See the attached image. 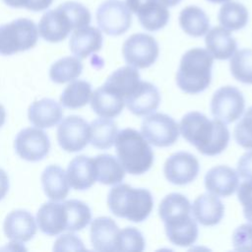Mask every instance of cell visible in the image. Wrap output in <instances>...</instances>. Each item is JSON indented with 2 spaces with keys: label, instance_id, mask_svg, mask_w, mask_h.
<instances>
[{
  "label": "cell",
  "instance_id": "1",
  "mask_svg": "<svg viewBox=\"0 0 252 252\" xmlns=\"http://www.w3.org/2000/svg\"><path fill=\"white\" fill-rule=\"evenodd\" d=\"M182 137L201 154L209 157L222 153L229 142V131L219 119L210 120L199 111L185 114L179 124Z\"/></svg>",
  "mask_w": 252,
  "mask_h": 252
},
{
  "label": "cell",
  "instance_id": "2",
  "mask_svg": "<svg viewBox=\"0 0 252 252\" xmlns=\"http://www.w3.org/2000/svg\"><path fill=\"white\" fill-rule=\"evenodd\" d=\"M191 214V204L182 194L170 193L161 200L158 215L172 244L186 247L197 240L198 225Z\"/></svg>",
  "mask_w": 252,
  "mask_h": 252
},
{
  "label": "cell",
  "instance_id": "3",
  "mask_svg": "<svg viewBox=\"0 0 252 252\" xmlns=\"http://www.w3.org/2000/svg\"><path fill=\"white\" fill-rule=\"evenodd\" d=\"M214 57L204 48L195 47L186 51L176 73V84L187 94L204 92L211 84Z\"/></svg>",
  "mask_w": 252,
  "mask_h": 252
},
{
  "label": "cell",
  "instance_id": "4",
  "mask_svg": "<svg viewBox=\"0 0 252 252\" xmlns=\"http://www.w3.org/2000/svg\"><path fill=\"white\" fill-rule=\"evenodd\" d=\"M107 205L114 216L133 222H141L150 216L154 207V199L147 189L118 184L110 189Z\"/></svg>",
  "mask_w": 252,
  "mask_h": 252
},
{
  "label": "cell",
  "instance_id": "5",
  "mask_svg": "<svg viewBox=\"0 0 252 252\" xmlns=\"http://www.w3.org/2000/svg\"><path fill=\"white\" fill-rule=\"evenodd\" d=\"M115 150L123 168L132 175L147 172L154 162V152L149 142L135 129L125 128L117 133Z\"/></svg>",
  "mask_w": 252,
  "mask_h": 252
},
{
  "label": "cell",
  "instance_id": "6",
  "mask_svg": "<svg viewBox=\"0 0 252 252\" xmlns=\"http://www.w3.org/2000/svg\"><path fill=\"white\" fill-rule=\"evenodd\" d=\"M38 39V29L33 21L16 19L0 26V54L12 55L32 48Z\"/></svg>",
  "mask_w": 252,
  "mask_h": 252
},
{
  "label": "cell",
  "instance_id": "7",
  "mask_svg": "<svg viewBox=\"0 0 252 252\" xmlns=\"http://www.w3.org/2000/svg\"><path fill=\"white\" fill-rule=\"evenodd\" d=\"M79 24L68 2L60 4L56 9L45 12L38 23V34L46 41L59 42L78 29Z\"/></svg>",
  "mask_w": 252,
  "mask_h": 252
},
{
  "label": "cell",
  "instance_id": "8",
  "mask_svg": "<svg viewBox=\"0 0 252 252\" xmlns=\"http://www.w3.org/2000/svg\"><path fill=\"white\" fill-rule=\"evenodd\" d=\"M159 47L157 40L147 33H134L123 43L122 54L126 63L137 69L152 66L158 57Z\"/></svg>",
  "mask_w": 252,
  "mask_h": 252
},
{
  "label": "cell",
  "instance_id": "9",
  "mask_svg": "<svg viewBox=\"0 0 252 252\" xmlns=\"http://www.w3.org/2000/svg\"><path fill=\"white\" fill-rule=\"evenodd\" d=\"M99 29L108 35H120L126 32L132 24V12L121 0L102 2L95 13Z\"/></svg>",
  "mask_w": 252,
  "mask_h": 252
},
{
  "label": "cell",
  "instance_id": "10",
  "mask_svg": "<svg viewBox=\"0 0 252 252\" xmlns=\"http://www.w3.org/2000/svg\"><path fill=\"white\" fill-rule=\"evenodd\" d=\"M141 134L152 145L165 148L173 145L179 137V125L164 113H152L144 118Z\"/></svg>",
  "mask_w": 252,
  "mask_h": 252
},
{
  "label": "cell",
  "instance_id": "11",
  "mask_svg": "<svg viewBox=\"0 0 252 252\" xmlns=\"http://www.w3.org/2000/svg\"><path fill=\"white\" fill-rule=\"evenodd\" d=\"M245 99L235 87L224 86L218 89L211 100V111L216 119L229 124L240 118L244 111Z\"/></svg>",
  "mask_w": 252,
  "mask_h": 252
},
{
  "label": "cell",
  "instance_id": "12",
  "mask_svg": "<svg viewBox=\"0 0 252 252\" xmlns=\"http://www.w3.org/2000/svg\"><path fill=\"white\" fill-rule=\"evenodd\" d=\"M57 141L66 152L82 151L90 142L89 123L77 115L67 116L57 128Z\"/></svg>",
  "mask_w": 252,
  "mask_h": 252
},
{
  "label": "cell",
  "instance_id": "13",
  "mask_svg": "<svg viewBox=\"0 0 252 252\" xmlns=\"http://www.w3.org/2000/svg\"><path fill=\"white\" fill-rule=\"evenodd\" d=\"M14 146L16 153L23 159L38 161L48 154L50 142L47 134L40 128L29 127L17 134Z\"/></svg>",
  "mask_w": 252,
  "mask_h": 252
},
{
  "label": "cell",
  "instance_id": "14",
  "mask_svg": "<svg viewBox=\"0 0 252 252\" xmlns=\"http://www.w3.org/2000/svg\"><path fill=\"white\" fill-rule=\"evenodd\" d=\"M125 3L145 30L157 32L167 25L169 12L159 0H125Z\"/></svg>",
  "mask_w": 252,
  "mask_h": 252
},
{
  "label": "cell",
  "instance_id": "15",
  "mask_svg": "<svg viewBox=\"0 0 252 252\" xmlns=\"http://www.w3.org/2000/svg\"><path fill=\"white\" fill-rule=\"evenodd\" d=\"M199 168V161L196 157L186 152H177L166 159L163 173L170 183L185 185L195 180Z\"/></svg>",
  "mask_w": 252,
  "mask_h": 252
},
{
  "label": "cell",
  "instance_id": "16",
  "mask_svg": "<svg viewBox=\"0 0 252 252\" xmlns=\"http://www.w3.org/2000/svg\"><path fill=\"white\" fill-rule=\"evenodd\" d=\"M160 94L156 86L150 82L140 81L135 90L125 98L127 108L137 116L153 113L158 107Z\"/></svg>",
  "mask_w": 252,
  "mask_h": 252
},
{
  "label": "cell",
  "instance_id": "17",
  "mask_svg": "<svg viewBox=\"0 0 252 252\" xmlns=\"http://www.w3.org/2000/svg\"><path fill=\"white\" fill-rule=\"evenodd\" d=\"M238 173L227 165L212 167L205 176L206 189L217 196L227 197L232 195L238 187Z\"/></svg>",
  "mask_w": 252,
  "mask_h": 252
},
{
  "label": "cell",
  "instance_id": "18",
  "mask_svg": "<svg viewBox=\"0 0 252 252\" xmlns=\"http://www.w3.org/2000/svg\"><path fill=\"white\" fill-rule=\"evenodd\" d=\"M3 229L9 239L18 242H27L36 233L35 220L28 211L16 210L6 217Z\"/></svg>",
  "mask_w": 252,
  "mask_h": 252
},
{
  "label": "cell",
  "instance_id": "19",
  "mask_svg": "<svg viewBox=\"0 0 252 252\" xmlns=\"http://www.w3.org/2000/svg\"><path fill=\"white\" fill-rule=\"evenodd\" d=\"M120 229L108 217H99L91 223L90 238L94 250L101 252L116 251V241Z\"/></svg>",
  "mask_w": 252,
  "mask_h": 252
},
{
  "label": "cell",
  "instance_id": "20",
  "mask_svg": "<svg viewBox=\"0 0 252 252\" xmlns=\"http://www.w3.org/2000/svg\"><path fill=\"white\" fill-rule=\"evenodd\" d=\"M39 229L47 235H57L66 230L67 213L64 203L57 201L43 204L36 215Z\"/></svg>",
  "mask_w": 252,
  "mask_h": 252
},
{
  "label": "cell",
  "instance_id": "21",
  "mask_svg": "<svg viewBox=\"0 0 252 252\" xmlns=\"http://www.w3.org/2000/svg\"><path fill=\"white\" fill-rule=\"evenodd\" d=\"M102 34L100 30L86 26L74 30L70 37V50L78 58H87L94 52L100 50L102 46Z\"/></svg>",
  "mask_w": 252,
  "mask_h": 252
},
{
  "label": "cell",
  "instance_id": "22",
  "mask_svg": "<svg viewBox=\"0 0 252 252\" xmlns=\"http://www.w3.org/2000/svg\"><path fill=\"white\" fill-rule=\"evenodd\" d=\"M192 214L199 223L206 226L218 224L224 213V206L215 194L205 193L200 195L191 206Z\"/></svg>",
  "mask_w": 252,
  "mask_h": 252
},
{
  "label": "cell",
  "instance_id": "23",
  "mask_svg": "<svg viewBox=\"0 0 252 252\" xmlns=\"http://www.w3.org/2000/svg\"><path fill=\"white\" fill-rule=\"evenodd\" d=\"M69 185L75 190H87L96 181L94 158L87 156L74 158L66 171Z\"/></svg>",
  "mask_w": 252,
  "mask_h": 252
},
{
  "label": "cell",
  "instance_id": "24",
  "mask_svg": "<svg viewBox=\"0 0 252 252\" xmlns=\"http://www.w3.org/2000/svg\"><path fill=\"white\" fill-rule=\"evenodd\" d=\"M30 122L38 128L55 126L63 116L61 105L52 98H42L33 101L28 111Z\"/></svg>",
  "mask_w": 252,
  "mask_h": 252
},
{
  "label": "cell",
  "instance_id": "25",
  "mask_svg": "<svg viewBox=\"0 0 252 252\" xmlns=\"http://www.w3.org/2000/svg\"><path fill=\"white\" fill-rule=\"evenodd\" d=\"M207 50L218 60H226L236 51L237 42L230 32L223 27H214L206 33Z\"/></svg>",
  "mask_w": 252,
  "mask_h": 252
},
{
  "label": "cell",
  "instance_id": "26",
  "mask_svg": "<svg viewBox=\"0 0 252 252\" xmlns=\"http://www.w3.org/2000/svg\"><path fill=\"white\" fill-rule=\"evenodd\" d=\"M90 100L94 112L98 116L105 118L118 116L125 105L123 97L113 93L103 85L92 93Z\"/></svg>",
  "mask_w": 252,
  "mask_h": 252
},
{
  "label": "cell",
  "instance_id": "27",
  "mask_svg": "<svg viewBox=\"0 0 252 252\" xmlns=\"http://www.w3.org/2000/svg\"><path fill=\"white\" fill-rule=\"evenodd\" d=\"M45 195L52 201L64 200L69 193V182L65 170L55 164L48 165L41 174Z\"/></svg>",
  "mask_w": 252,
  "mask_h": 252
},
{
  "label": "cell",
  "instance_id": "28",
  "mask_svg": "<svg viewBox=\"0 0 252 252\" xmlns=\"http://www.w3.org/2000/svg\"><path fill=\"white\" fill-rule=\"evenodd\" d=\"M95 178L101 184L115 185L120 183L125 176V169L112 155L102 154L94 158Z\"/></svg>",
  "mask_w": 252,
  "mask_h": 252
},
{
  "label": "cell",
  "instance_id": "29",
  "mask_svg": "<svg viewBox=\"0 0 252 252\" xmlns=\"http://www.w3.org/2000/svg\"><path fill=\"white\" fill-rule=\"evenodd\" d=\"M140 74L137 68L123 66L115 70L103 84L104 87L125 98L135 90L140 83Z\"/></svg>",
  "mask_w": 252,
  "mask_h": 252
},
{
  "label": "cell",
  "instance_id": "30",
  "mask_svg": "<svg viewBox=\"0 0 252 252\" xmlns=\"http://www.w3.org/2000/svg\"><path fill=\"white\" fill-rule=\"evenodd\" d=\"M178 20L183 32L194 37L206 34L210 29V21L207 14L203 9L195 5L182 9Z\"/></svg>",
  "mask_w": 252,
  "mask_h": 252
},
{
  "label": "cell",
  "instance_id": "31",
  "mask_svg": "<svg viewBox=\"0 0 252 252\" xmlns=\"http://www.w3.org/2000/svg\"><path fill=\"white\" fill-rule=\"evenodd\" d=\"M118 129L116 123L110 118H97L90 125V142L99 150H106L113 146Z\"/></svg>",
  "mask_w": 252,
  "mask_h": 252
},
{
  "label": "cell",
  "instance_id": "32",
  "mask_svg": "<svg viewBox=\"0 0 252 252\" xmlns=\"http://www.w3.org/2000/svg\"><path fill=\"white\" fill-rule=\"evenodd\" d=\"M218 20L224 29L238 31L247 25L249 13L243 4L236 1H226L219 11Z\"/></svg>",
  "mask_w": 252,
  "mask_h": 252
},
{
  "label": "cell",
  "instance_id": "33",
  "mask_svg": "<svg viewBox=\"0 0 252 252\" xmlns=\"http://www.w3.org/2000/svg\"><path fill=\"white\" fill-rule=\"evenodd\" d=\"M92 86L84 80L70 83L60 96V102L64 107L76 109L85 106L91 99Z\"/></svg>",
  "mask_w": 252,
  "mask_h": 252
},
{
  "label": "cell",
  "instance_id": "34",
  "mask_svg": "<svg viewBox=\"0 0 252 252\" xmlns=\"http://www.w3.org/2000/svg\"><path fill=\"white\" fill-rule=\"evenodd\" d=\"M83 71V64L78 57L67 56L53 63L49 70V77L56 84H63L77 79Z\"/></svg>",
  "mask_w": 252,
  "mask_h": 252
},
{
  "label": "cell",
  "instance_id": "35",
  "mask_svg": "<svg viewBox=\"0 0 252 252\" xmlns=\"http://www.w3.org/2000/svg\"><path fill=\"white\" fill-rule=\"evenodd\" d=\"M67 213L66 230L78 231L85 228L92 220V212L90 207L80 200L64 201Z\"/></svg>",
  "mask_w": 252,
  "mask_h": 252
},
{
  "label": "cell",
  "instance_id": "36",
  "mask_svg": "<svg viewBox=\"0 0 252 252\" xmlns=\"http://www.w3.org/2000/svg\"><path fill=\"white\" fill-rule=\"evenodd\" d=\"M229 68L234 79L252 85V49L243 48L235 51L230 57Z\"/></svg>",
  "mask_w": 252,
  "mask_h": 252
},
{
  "label": "cell",
  "instance_id": "37",
  "mask_svg": "<svg viewBox=\"0 0 252 252\" xmlns=\"http://www.w3.org/2000/svg\"><path fill=\"white\" fill-rule=\"evenodd\" d=\"M145 239L139 229L127 226L119 231L116 241V251H143Z\"/></svg>",
  "mask_w": 252,
  "mask_h": 252
},
{
  "label": "cell",
  "instance_id": "38",
  "mask_svg": "<svg viewBox=\"0 0 252 252\" xmlns=\"http://www.w3.org/2000/svg\"><path fill=\"white\" fill-rule=\"evenodd\" d=\"M234 140L244 149L252 150V106L249 107L236 124L233 131Z\"/></svg>",
  "mask_w": 252,
  "mask_h": 252
},
{
  "label": "cell",
  "instance_id": "39",
  "mask_svg": "<svg viewBox=\"0 0 252 252\" xmlns=\"http://www.w3.org/2000/svg\"><path fill=\"white\" fill-rule=\"evenodd\" d=\"M233 249L236 251H252V224L243 223L232 233Z\"/></svg>",
  "mask_w": 252,
  "mask_h": 252
},
{
  "label": "cell",
  "instance_id": "40",
  "mask_svg": "<svg viewBox=\"0 0 252 252\" xmlns=\"http://www.w3.org/2000/svg\"><path fill=\"white\" fill-rule=\"evenodd\" d=\"M237 197L245 219L252 223V180H246L237 187Z\"/></svg>",
  "mask_w": 252,
  "mask_h": 252
},
{
  "label": "cell",
  "instance_id": "41",
  "mask_svg": "<svg viewBox=\"0 0 252 252\" xmlns=\"http://www.w3.org/2000/svg\"><path fill=\"white\" fill-rule=\"evenodd\" d=\"M54 251H80L86 250L83 241L73 233H66L60 235L53 246Z\"/></svg>",
  "mask_w": 252,
  "mask_h": 252
},
{
  "label": "cell",
  "instance_id": "42",
  "mask_svg": "<svg viewBox=\"0 0 252 252\" xmlns=\"http://www.w3.org/2000/svg\"><path fill=\"white\" fill-rule=\"evenodd\" d=\"M238 176L245 180H252V151L241 156L237 163Z\"/></svg>",
  "mask_w": 252,
  "mask_h": 252
},
{
  "label": "cell",
  "instance_id": "43",
  "mask_svg": "<svg viewBox=\"0 0 252 252\" xmlns=\"http://www.w3.org/2000/svg\"><path fill=\"white\" fill-rule=\"evenodd\" d=\"M53 0H26L25 9H28L32 12H40L46 10Z\"/></svg>",
  "mask_w": 252,
  "mask_h": 252
},
{
  "label": "cell",
  "instance_id": "44",
  "mask_svg": "<svg viewBox=\"0 0 252 252\" xmlns=\"http://www.w3.org/2000/svg\"><path fill=\"white\" fill-rule=\"evenodd\" d=\"M9 190V178L7 173L0 168V201L6 196Z\"/></svg>",
  "mask_w": 252,
  "mask_h": 252
},
{
  "label": "cell",
  "instance_id": "45",
  "mask_svg": "<svg viewBox=\"0 0 252 252\" xmlns=\"http://www.w3.org/2000/svg\"><path fill=\"white\" fill-rule=\"evenodd\" d=\"M3 2L13 8H24L26 0H3Z\"/></svg>",
  "mask_w": 252,
  "mask_h": 252
},
{
  "label": "cell",
  "instance_id": "46",
  "mask_svg": "<svg viewBox=\"0 0 252 252\" xmlns=\"http://www.w3.org/2000/svg\"><path fill=\"white\" fill-rule=\"evenodd\" d=\"M5 120H6V110L4 106L0 103V128L4 125Z\"/></svg>",
  "mask_w": 252,
  "mask_h": 252
},
{
  "label": "cell",
  "instance_id": "47",
  "mask_svg": "<svg viewBox=\"0 0 252 252\" xmlns=\"http://www.w3.org/2000/svg\"><path fill=\"white\" fill-rule=\"evenodd\" d=\"M162 4H164L166 7H173L176 4H178L181 0H159Z\"/></svg>",
  "mask_w": 252,
  "mask_h": 252
},
{
  "label": "cell",
  "instance_id": "48",
  "mask_svg": "<svg viewBox=\"0 0 252 252\" xmlns=\"http://www.w3.org/2000/svg\"><path fill=\"white\" fill-rule=\"evenodd\" d=\"M209 2H212V3H216V4H221V3H224L226 1H229V0H207Z\"/></svg>",
  "mask_w": 252,
  "mask_h": 252
}]
</instances>
